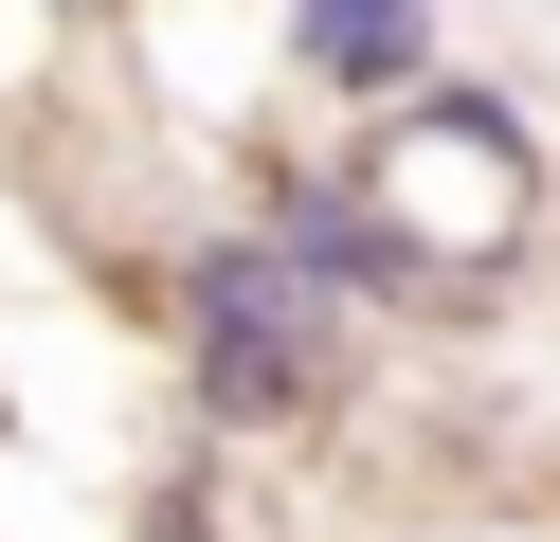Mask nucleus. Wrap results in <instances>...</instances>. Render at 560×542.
I'll return each mask as SVG.
<instances>
[{
    "instance_id": "1",
    "label": "nucleus",
    "mask_w": 560,
    "mask_h": 542,
    "mask_svg": "<svg viewBox=\"0 0 560 542\" xmlns=\"http://www.w3.org/2000/svg\"><path fill=\"white\" fill-rule=\"evenodd\" d=\"M145 361H163V397H182L199 434L271 452V434H326L343 397L380 380V325L343 308L235 181H199V199L145 235Z\"/></svg>"
},
{
    "instance_id": "2",
    "label": "nucleus",
    "mask_w": 560,
    "mask_h": 542,
    "mask_svg": "<svg viewBox=\"0 0 560 542\" xmlns=\"http://www.w3.org/2000/svg\"><path fill=\"white\" fill-rule=\"evenodd\" d=\"M343 163H362V199L416 235V272L452 289V325H488V308L560 253V127H542V91H524V72L434 55L398 108H362V127H343Z\"/></svg>"
},
{
    "instance_id": "3",
    "label": "nucleus",
    "mask_w": 560,
    "mask_h": 542,
    "mask_svg": "<svg viewBox=\"0 0 560 542\" xmlns=\"http://www.w3.org/2000/svg\"><path fill=\"white\" fill-rule=\"evenodd\" d=\"M254 55L290 91V127H362L452 55V0H254Z\"/></svg>"
},
{
    "instance_id": "4",
    "label": "nucleus",
    "mask_w": 560,
    "mask_h": 542,
    "mask_svg": "<svg viewBox=\"0 0 560 542\" xmlns=\"http://www.w3.org/2000/svg\"><path fill=\"white\" fill-rule=\"evenodd\" d=\"M19 19H37V36H73V55H91V36H127L145 0H19Z\"/></svg>"
}]
</instances>
